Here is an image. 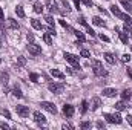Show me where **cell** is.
I'll list each match as a JSON object with an SVG mask.
<instances>
[{
    "label": "cell",
    "instance_id": "6da1fadb",
    "mask_svg": "<svg viewBox=\"0 0 132 130\" xmlns=\"http://www.w3.org/2000/svg\"><path fill=\"white\" fill-rule=\"evenodd\" d=\"M66 58V61H69L71 64L74 66V69H80V63H78V57L77 55H74V54H69V52H65V55H63Z\"/></svg>",
    "mask_w": 132,
    "mask_h": 130
},
{
    "label": "cell",
    "instance_id": "7a4b0ae2",
    "mask_svg": "<svg viewBox=\"0 0 132 130\" xmlns=\"http://www.w3.org/2000/svg\"><path fill=\"white\" fill-rule=\"evenodd\" d=\"M104 119H106L109 124H121V121H123V118H121L118 113H115V115L106 113V115H104Z\"/></svg>",
    "mask_w": 132,
    "mask_h": 130
},
{
    "label": "cell",
    "instance_id": "3957f363",
    "mask_svg": "<svg viewBox=\"0 0 132 130\" xmlns=\"http://www.w3.org/2000/svg\"><path fill=\"white\" fill-rule=\"evenodd\" d=\"M48 89H49V92H52V94H62V92L65 90V84H62V83H51V84L48 86Z\"/></svg>",
    "mask_w": 132,
    "mask_h": 130
},
{
    "label": "cell",
    "instance_id": "277c9868",
    "mask_svg": "<svg viewBox=\"0 0 132 130\" xmlns=\"http://www.w3.org/2000/svg\"><path fill=\"white\" fill-rule=\"evenodd\" d=\"M40 106H42V109L48 110V112H49V113H52V115H55V113H57V107H55V104H54V103L42 101V103H40Z\"/></svg>",
    "mask_w": 132,
    "mask_h": 130
},
{
    "label": "cell",
    "instance_id": "5b68a950",
    "mask_svg": "<svg viewBox=\"0 0 132 130\" xmlns=\"http://www.w3.org/2000/svg\"><path fill=\"white\" fill-rule=\"evenodd\" d=\"M15 112L22 118H28L29 116V107H26V106H15Z\"/></svg>",
    "mask_w": 132,
    "mask_h": 130
},
{
    "label": "cell",
    "instance_id": "8992f818",
    "mask_svg": "<svg viewBox=\"0 0 132 130\" xmlns=\"http://www.w3.org/2000/svg\"><path fill=\"white\" fill-rule=\"evenodd\" d=\"M28 51H29V54L34 55V57H37V55L42 54V48H40L38 44H34V43H29V44H28Z\"/></svg>",
    "mask_w": 132,
    "mask_h": 130
},
{
    "label": "cell",
    "instance_id": "52a82bcc",
    "mask_svg": "<svg viewBox=\"0 0 132 130\" xmlns=\"http://www.w3.org/2000/svg\"><path fill=\"white\" fill-rule=\"evenodd\" d=\"M74 112H75L74 106H71V104H65V106H63V113H65L66 118H71V116L74 115Z\"/></svg>",
    "mask_w": 132,
    "mask_h": 130
},
{
    "label": "cell",
    "instance_id": "ba28073f",
    "mask_svg": "<svg viewBox=\"0 0 132 130\" xmlns=\"http://www.w3.org/2000/svg\"><path fill=\"white\" fill-rule=\"evenodd\" d=\"M48 9L51 11V12H59V3L55 2V0H48Z\"/></svg>",
    "mask_w": 132,
    "mask_h": 130
},
{
    "label": "cell",
    "instance_id": "9c48e42d",
    "mask_svg": "<svg viewBox=\"0 0 132 130\" xmlns=\"http://www.w3.org/2000/svg\"><path fill=\"white\" fill-rule=\"evenodd\" d=\"M118 92H117V89H112V87H106V89H103V95L104 97H108V98H112V97H115Z\"/></svg>",
    "mask_w": 132,
    "mask_h": 130
},
{
    "label": "cell",
    "instance_id": "30bf717a",
    "mask_svg": "<svg viewBox=\"0 0 132 130\" xmlns=\"http://www.w3.org/2000/svg\"><path fill=\"white\" fill-rule=\"evenodd\" d=\"M34 121H35L37 124H45V123H46V118H45L40 112H34Z\"/></svg>",
    "mask_w": 132,
    "mask_h": 130
},
{
    "label": "cell",
    "instance_id": "8fae6325",
    "mask_svg": "<svg viewBox=\"0 0 132 130\" xmlns=\"http://www.w3.org/2000/svg\"><path fill=\"white\" fill-rule=\"evenodd\" d=\"M111 12H112L115 17H118V18H123V15H125V14L117 8V5H112V6H111Z\"/></svg>",
    "mask_w": 132,
    "mask_h": 130
},
{
    "label": "cell",
    "instance_id": "7c38bea8",
    "mask_svg": "<svg viewBox=\"0 0 132 130\" xmlns=\"http://www.w3.org/2000/svg\"><path fill=\"white\" fill-rule=\"evenodd\" d=\"M103 57H104V60H106L109 64H115V57H114V54H111V52H104Z\"/></svg>",
    "mask_w": 132,
    "mask_h": 130
},
{
    "label": "cell",
    "instance_id": "4fadbf2b",
    "mask_svg": "<svg viewBox=\"0 0 132 130\" xmlns=\"http://www.w3.org/2000/svg\"><path fill=\"white\" fill-rule=\"evenodd\" d=\"M100 106H101V99H100L98 97H94L92 98V103H91V109H92V110H97Z\"/></svg>",
    "mask_w": 132,
    "mask_h": 130
},
{
    "label": "cell",
    "instance_id": "5bb4252c",
    "mask_svg": "<svg viewBox=\"0 0 132 130\" xmlns=\"http://www.w3.org/2000/svg\"><path fill=\"white\" fill-rule=\"evenodd\" d=\"M51 75L55 77V78H59V80H63V78H65V73L60 72L59 69H51Z\"/></svg>",
    "mask_w": 132,
    "mask_h": 130
},
{
    "label": "cell",
    "instance_id": "9a60e30c",
    "mask_svg": "<svg viewBox=\"0 0 132 130\" xmlns=\"http://www.w3.org/2000/svg\"><path fill=\"white\" fill-rule=\"evenodd\" d=\"M31 26H32L34 29H37V31H42V29H43L42 23H40L37 18H31Z\"/></svg>",
    "mask_w": 132,
    "mask_h": 130
},
{
    "label": "cell",
    "instance_id": "2e32d148",
    "mask_svg": "<svg viewBox=\"0 0 132 130\" xmlns=\"http://www.w3.org/2000/svg\"><path fill=\"white\" fill-rule=\"evenodd\" d=\"M8 28L9 29H19V23L14 18H8Z\"/></svg>",
    "mask_w": 132,
    "mask_h": 130
},
{
    "label": "cell",
    "instance_id": "e0dca14e",
    "mask_svg": "<svg viewBox=\"0 0 132 130\" xmlns=\"http://www.w3.org/2000/svg\"><path fill=\"white\" fill-rule=\"evenodd\" d=\"M34 12H37V14H42L43 12V5L40 2H35L34 3Z\"/></svg>",
    "mask_w": 132,
    "mask_h": 130
},
{
    "label": "cell",
    "instance_id": "ac0fdd59",
    "mask_svg": "<svg viewBox=\"0 0 132 130\" xmlns=\"http://www.w3.org/2000/svg\"><path fill=\"white\" fill-rule=\"evenodd\" d=\"M126 107H128V104H126V101H125V99H123V101H118V103L115 104V109H117V110H120V112H121V110H125Z\"/></svg>",
    "mask_w": 132,
    "mask_h": 130
},
{
    "label": "cell",
    "instance_id": "d6986e66",
    "mask_svg": "<svg viewBox=\"0 0 132 130\" xmlns=\"http://www.w3.org/2000/svg\"><path fill=\"white\" fill-rule=\"evenodd\" d=\"M131 97H132V90H131V89H125V90L121 92V98H123L125 101H126V99H129Z\"/></svg>",
    "mask_w": 132,
    "mask_h": 130
},
{
    "label": "cell",
    "instance_id": "ffe728a7",
    "mask_svg": "<svg viewBox=\"0 0 132 130\" xmlns=\"http://www.w3.org/2000/svg\"><path fill=\"white\" fill-rule=\"evenodd\" d=\"M92 23H94V25H97V26H103V28L106 26L104 20H101L100 17H94V18H92Z\"/></svg>",
    "mask_w": 132,
    "mask_h": 130
},
{
    "label": "cell",
    "instance_id": "44dd1931",
    "mask_svg": "<svg viewBox=\"0 0 132 130\" xmlns=\"http://www.w3.org/2000/svg\"><path fill=\"white\" fill-rule=\"evenodd\" d=\"M0 81H2L3 84H8V81H9V75H8L6 72H0Z\"/></svg>",
    "mask_w": 132,
    "mask_h": 130
},
{
    "label": "cell",
    "instance_id": "7402d4cb",
    "mask_svg": "<svg viewBox=\"0 0 132 130\" xmlns=\"http://www.w3.org/2000/svg\"><path fill=\"white\" fill-rule=\"evenodd\" d=\"M120 3H121L128 11H132V2L131 0H120Z\"/></svg>",
    "mask_w": 132,
    "mask_h": 130
},
{
    "label": "cell",
    "instance_id": "603a6c76",
    "mask_svg": "<svg viewBox=\"0 0 132 130\" xmlns=\"http://www.w3.org/2000/svg\"><path fill=\"white\" fill-rule=\"evenodd\" d=\"M91 66H92L94 70H97V69H101V67H103L101 61H98V60H92V61H91Z\"/></svg>",
    "mask_w": 132,
    "mask_h": 130
},
{
    "label": "cell",
    "instance_id": "cb8c5ba5",
    "mask_svg": "<svg viewBox=\"0 0 132 130\" xmlns=\"http://www.w3.org/2000/svg\"><path fill=\"white\" fill-rule=\"evenodd\" d=\"M12 95H14V97H17V98H22V97H23L22 90H20L17 86H14V87H12Z\"/></svg>",
    "mask_w": 132,
    "mask_h": 130
},
{
    "label": "cell",
    "instance_id": "d4e9b609",
    "mask_svg": "<svg viewBox=\"0 0 132 130\" xmlns=\"http://www.w3.org/2000/svg\"><path fill=\"white\" fill-rule=\"evenodd\" d=\"M118 35H120V40H121V43H123V44H128V40H129L128 34H126V32H118Z\"/></svg>",
    "mask_w": 132,
    "mask_h": 130
},
{
    "label": "cell",
    "instance_id": "484cf974",
    "mask_svg": "<svg viewBox=\"0 0 132 130\" xmlns=\"http://www.w3.org/2000/svg\"><path fill=\"white\" fill-rule=\"evenodd\" d=\"M94 73L97 75V77H108V72L101 67V69H97V70H94Z\"/></svg>",
    "mask_w": 132,
    "mask_h": 130
},
{
    "label": "cell",
    "instance_id": "4316f807",
    "mask_svg": "<svg viewBox=\"0 0 132 130\" xmlns=\"http://www.w3.org/2000/svg\"><path fill=\"white\" fill-rule=\"evenodd\" d=\"M15 12H17V15H19L20 18H23V17H25V11H23V6H20V5L15 8Z\"/></svg>",
    "mask_w": 132,
    "mask_h": 130
},
{
    "label": "cell",
    "instance_id": "83f0119b",
    "mask_svg": "<svg viewBox=\"0 0 132 130\" xmlns=\"http://www.w3.org/2000/svg\"><path fill=\"white\" fill-rule=\"evenodd\" d=\"M88 107H89V103L85 99V101H81V113H86L88 112Z\"/></svg>",
    "mask_w": 132,
    "mask_h": 130
},
{
    "label": "cell",
    "instance_id": "f1b7e54d",
    "mask_svg": "<svg viewBox=\"0 0 132 130\" xmlns=\"http://www.w3.org/2000/svg\"><path fill=\"white\" fill-rule=\"evenodd\" d=\"M43 40H45V43H46V44H52V40H51V34H45V35H43Z\"/></svg>",
    "mask_w": 132,
    "mask_h": 130
},
{
    "label": "cell",
    "instance_id": "f546056e",
    "mask_svg": "<svg viewBox=\"0 0 132 130\" xmlns=\"http://www.w3.org/2000/svg\"><path fill=\"white\" fill-rule=\"evenodd\" d=\"M80 55H81L83 58H89V57H91V52H89L88 49H81V52H80Z\"/></svg>",
    "mask_w": 132,
    "mask_h": 130
},
{
    "label": "cell",
    "instance_id": "4dcf8cb0",
    "mask_svg": "<svg viewBox=\"0 0 132 130\" xmlns=\"http://www.w3.org/2000/svg\"><path fill=\"white\" fill-rule=\"evenodd\" d=\"M74 34H75V37L78 38V41H85V35H83V32H80V31H74Z\"/></svg>",
    "mask_w": 132,
    "mask_h": 130
},
{
    "label": "cell",
    "instance_id": "1f68e13d",
    "mask_svg": "<svg viewBox=\"0 0 132 130\" xmlns=\"http://www.w3.org/2000/svg\"><path fill=\"white\" fill-rule=\"evenodd\" d=\"M0 115H3L5 118H11V113L8 109H0Z\"/></svg>",
    "mask_w": 132,
    "mask_h": 130
},
{
    "label": "cell",
    "instance_id": "d6a6232c",
    "mask_svg": "<svg viewBox=\"0 0 132 130\" xmlns=\"http://www.w3.org/2000/svg\"><path fill=\"white\" fill-rule=\"evenodd\" d=\"M29 80H31L32 83H38V75L34 73V72H31V73H29Z\"/></svg>",
    "mask_w": 132,
    "mask_h": 130
},
{
    "label": "cell",
    "instance_id": "836d02e7",
    "mask_svg": "<svg viewBox=\"0 0 132 130\" xmlns=\"http://www.w3.org/2000/svg\"><path fill=\"white\" fill-rule=\"evenodd\" d=\"M17 64L19 66H25L26 64V58H25V57H17Z\"/></svg>",
    "mask_w": 132,
    "mask_h": 130
},
{
    "label": "cell",
    "instance_id": "e575fe53",
    "mask_svg": "<svg viewBox=\"0 0 132 130\" xmlns=\"http://www.w3.org/2000/svg\"><path fill=\"white\" fill-rule=\"evenodd\" d=\"M121 61H123V63H129V61H131V55H129V54H123V55H121Z\"/></svg>",
    "mask_w": 132,
    "mask_h": 130
},
{
    "label": "cell",
    "instance_id": "d590c367",
    "mask_svg": "<svg viewBox=\"0 0 132 130\" xmlns=\"http://www.w3.org/2000/svg\"><path fill=\"white\" fill-rule=\"evenodd\" d=\"M45 20L48 22V25H49V26H54V18H52L51 15H46V17H45Z\"/></svg>",
    "mask_w": 132,
    "mask_h": 130
},
{
    "label": "cell",
    "instance_id": "8d00e7d4",
    "mask_svg": "<svg viewBox=\"0 0 132 130\" xmlns=\"http://www.w3.org/2000/svg\"><path fill=\"white\" fill-rule=\"evenodd\" d=\"M80 127H81V129H91V123H89V121H83V123L80 124Z\"/></svg>",
    "mask_w": 132,
    "mask_h": 130
},
{
    "label": "cell",
    "instance_id": "74e56055",
    "mask_svg": "<svg viewBox=\"0 0 132 130\" xmlns=\"http://www.w3.org/2000/svg\"><path fill=\"white\" fill-rule=\"evenodd\" d=\"M85 28H86V32L89 34V35H91V37H94V35H95V32H94V29H92V28H91V26H88V25H86V26H85Z\"/></svg>",
    "mask_w": 132,
    "mask_h": 130
},
{
    "label": "cell",
    "instance_id": "f35d334b",
    "mask_svg": "<svg viewBox=\"0 0 132 130\" xmlns=\"http://www.w3.org/2000/svg\"><path fill=\"white\" fill-rule=\"evenodd\" d=\"M62 3H63V6H65L66 12H71V5H69V2H66V0H63Z\"/></svg>",
    "mask_w": 132,
    "mask_h": 130
},
{
    "label": "cell",
    "instance_id": "ab89813d",
    "mask_svg": "<svg viewBox=\"0 0 132 130\" xmlns=\"http://www.w3.org/2000/svg\"><path fill=\"white\" fill-rule=\"evenodd\" d=\"M123 31H125V32L128 34V35H131V26H129V25L126 23V25L123 26Z\"/></svg>",
    "mask_w": 132,
    "mask_h": 130
},
{
    "label": "cell",
    "instance_id": "60d3db41",
    "mask_svg": "<svg viewBox=\"0 0 132 130\" xmlns=\"http://www.w3.org/2000/svg\"><path fill=\"white\" fill-rule=\"evenodd\" d=\"M80 2H81L83 5H86V6H92V2H91V0H80Z\"/></svg>",
    "mask_w": 132,
    "mask_h": 130
},
{
    "label": "cell",
    "instance_id": "b9f144b4",
    "mask_svg": "<svg viewBox=\"0 0 132 130\" xmlns=\"http://www.w3.org/2000/svg\"><path fill=\"white\" fill-rule=\"evenodd\" d=\"M3 20H0V35H3L5 37V29H3V23H2Z\"/></svg>",
    "mask_w": 132,
    "mask_h": 130
},
{
    "label": "cell",
    "instance_id": "7bdbcfd3",
    "mask_svg": "<svg viewBox=\"0 0 132 130\" xmlns=\"http://www.w3.org/2000/svg\"><path fill=\"white\" fill-rule=\"evenodd\" d=\"M78 22H80V25H83V26H86L88 23H86V20H85V17H80L78 18Z\"/></svg>",
    "mask_w": 132,
    "mask_h": 130
},
{
    "label": "cell",
    "instance_id": "ee69618b",
    "mask_svg": "<svg viewBox=\"0 0 132 130\" xmlns=\"http://www.w3.org/2000/svg\"><path fill=\"white\" fill-rule=\"evenodd\" d=\"M48 34H51V35H55V29L51 26V28H48Z\"/></svg>",
    "mask_w": 132,
    "mask_h": 130
},
{
    "label": "cell",
    "instance_id": "f6af8a7d",
    "mask_svg": "<svg viewBox=\"0 0 132 130\" xmlns=\"http://www.w3.org/2000/svg\"><path fill=\"white\" fill-rule=\"evenodd\" d=\"M100 40H103V41H109V37H106V35L100 34Z\"/></svg>",
    "mask_w": 132,
    "mask_h": 130
},
{
    "label": "cell",
    "instance_id": "bcb514c9",
    "mask_svg": "<svg viewBox=\"0 0 132 130\" xmlns=\"http://www.w3.org/2000/svg\"><path fill=\"white\" fill-rule=\"evenodd\" d=\"M97 127H98V129H104V123H103V121H98V123H97Z\"/></svg>",
    "mask_w": 132,
    "mask_h": 130
},
{
    "label": "cell",
    "instance_id": "7dc6e473",
    "mask_svg": "<svg viewBox=\"0 0 132 130\" xmlns=\"http://www.w3.org/2000/svg\"><path fill=\"white\" fill-rule=\"evenodd\" d=\"M0 127H2V129H9V126H8L6 123H0Z\"/></svg>",
    "mask_w": 132,
    "mask_h": 130
},
{
    "label": "cell",
    "instance_id": "c3c4849f",
    "mask_svg": "<svg viewBox=\"0 0 132 130\" xmlns=\"http://www.w3.org/2000/svg\"><path fill=\"white\" fill-rule=\"evenodd\" d=\"M126 119H128L129 126H132V115H128V116H126Z\"/></svg>",
    "mask_w": 132,
    "mask_h": 130
},
{
    "label": "cell",
    "instance_id": "681fc988",
    "mask_svg": "<svg viewBox=\"0 0 132 130\" xmlns=\"http://www.w3.org/2000/svg\"><path fill=\"white\" fill-rule=\"evenodd\" d=\"M74 3H75V8L80 9V0H74Z\"/></svg>",
    "mask_w": 132,
    "mask_h": 130
},
{
    "label": "cell",
    "instance_id": "f907efd6",
    "mask_svg": "<svg viewBox=\"0 0 132 130\" xmlns=\"http://www.w3.org/2000/svg\"><path fill=\"white\" fill-rule=\"evenodd\" d=\"M3 44H5V41H3V35H0V48H3Z\"/></svg>",
    "mask_w": 132,
    "mask_h": 130
},
{
    "label": "cell",
    "instance_id": "816d5d0a",
    "mask_svg": "<svg viewBox=\"0 0 132 130\" xmlns=\"http://www.w3.org/2000/svg\"><path fill=\"white\" fill-rule=\"evenodd\" d=\"M5 18V14H3V11H2V8H0V20H3Z\"/></svg>",
    "mask_w": 132,
    "mask_h": 130
},
{
    "label": "cell",
    "instance_id": "f5cc1de1",
    "mask_svg": "<svg viewBox=\"0 0 132 130\" xmlns=\"http://www.w3.org/2000/svg\"><path fill=\"white\" fill-rule=\"evenodd\" d=\"M28 40H29V41H32V40H34V35H32V34H28Z\"/></svg>",
    "mask_w": 132,
    "mask_h": 130
},
{
    "label": "cell",
    "instance_id": "db71d44e",
    "mask_svg": "<svg viewBox=\"0 0 132 130\" xmlns=\"http://www.w3.org/2000/svg\"><path fill=\"white\" fill-rule=\"evenodd\" d=\"M63 129H72V126H69V124H63Z\"/></svg>",
    "mask_w": 132,
    "mask_h": 130
},
{
    "label": "cell",
    "instance_id": "11a10c76",
    "mask_svg": "<svg viewBox=\"0 0 132 130\" xmlns=\"http://www.w3.org/2000/svg\"><path fill=\"white\" fill-rule=\"evenodd\" d=\"M128 75L132 78V69H128Z\"/></svg>",
    "mask_w": 132,
    "mask_h": 130
},
{
    "label": "cell",
    "instance_id": "9f6ffc18",
    "mask_svg": "<svg viewBox=\"0 0 132 130\" xmlns=\"http://www.w3.org/2000/svg\"><path fill=\"white\" fill-rule=\"evenodd\" d=\"M0 63H2V60H0Z\"/></svg>",
    "mask_w": 132,
    "mask_h": 130
}]
</instances>
